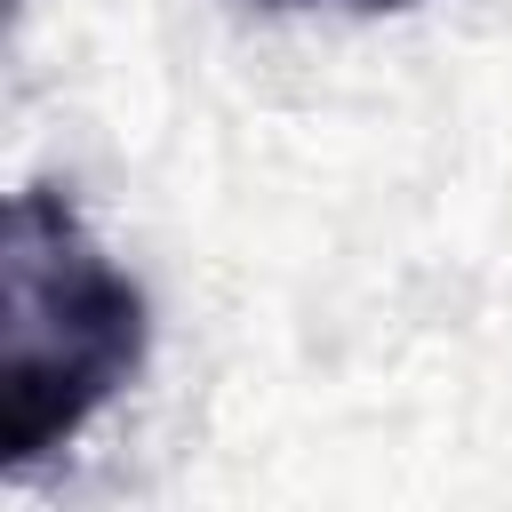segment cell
<instances>
[{
	"label": "cell",
	"instance_id": "cell-2",
	"mask_svg": "<svg viewBox=\"0 0 512 512\" xmlns=\"http://www.w3.org/2000/svg\"><path fill=\"white\" fill-rule=\"evenodd\" d=\"M272 8H360V16H384V8H408V0H272Z\"/></svg>",
	"mask_w": 512,
	"mask_h": 512
},
{
	"label": "cell",
	"instance_id": "cell-1",
	"mask_svg": "<svg viewBox=\"0 0 512 512\" xmlns=\"http://www.w3.org/2000/svg\"><path fill=\"white\" fill-rule=\"evenodd\" d=\"M136 368L144 288L56 184H24L0 216V472L80 440Z\"/></svg>",
	"mask_w": 512,
	"mask_h": 512
}]
</instances>
